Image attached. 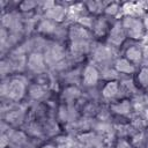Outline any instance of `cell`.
Segmentation results:
<instances>
[{
	"label": "cell",
	"instance_id": "obj_5",
	"mask_svg": "<svg viewBox=\"0 0 148 148\" xmlns=\"http://www.w3.org/2000/svg\"><path fill=\"white\" fill-rule=\"evenodd\" d=\"M102 73L96 64L87 62L80 72V82L86 88H95L101 83Z\"/></svg>",
	"mask_w": 148,
	"mask_h": 148
},
{
	"label": "cell",
	"instance_id": "obj_19",
	"mask_svg": "<svg viewBox=\"0 0 148 148\" xmlns=\"http://www.w3.org/2000/svg\"><path fill=\"white\" fill-rule=\"evenodd\" d=\"M120 12V3L119 2H108L104 9V15L109 18H114Z\"/></svg>",
	"mask_w": 148,
	"mask_h": 148
},
{
	"label": "cell",
	"instance_id": "obj_7",
	"mask_svg": "<svg viewBox=\"0 0 148 148\" xmlns=\"http://www.w3.org/2000/svg\"><path fill=\"white\" fill-rule=\"evenodd\" d=\"M112 22L111 18L106 17L105 15H101V16H97V17H92L91 18V23L89 25V29L91 30L92 32V36L94 38L96 39H104L106 38L110 29H111V25H112Z\"/></svg>",
	"mask_w": 148,
	"mask_h": 148
},
{
	"label": "cell",
	"instance_id": "obj_3",
	"mask_svg": "<svg viewBox=\"0 0 148 148\" xmlns=\"http://www.w3.org/2000/svg\"><path fill=\"white\" fill-rule=\"evenodd\" d=\"M119 20L125 30L127 39H131L133 42H139L143 39L147 32V27L145 24V21L141 17L127 14Z\"/></svg>",
	"mask_w": 148,
	"mask_h": 148
},
{
	"label": "cell",
	"instance_id": "obj_23",
	"mask_svg": "<svg viewBox=\"0 0 148 148\" xmlns=\"http://www.w3.org/2000/svg\"><path fill=\"white\" fill-rule=\"evenodd\" d=\"M7 148H10V147H7Z\"/></svg>",
	"mask_w": 148,
	"mask_h": 148
},
{
	"label": "cell",
	"instance_id": "obj_10",
	"mask_svg": "<svg viewBox=\"0 0 148 148\" xmlns=\"http://www.w3.org/2000/svg\"><path fill=\"white\" fill-rule=\"evenodd\" d=\"M67 16V9L60 3L57 2H50L49 6L44 9V17L49 18L58 24H61Z\"/></svg>",
	"mask_w": 148,
	"mask_h": 148
},
{
	"label": "cell",
	"instance_id": "obj_9",
	"mask_svg": "<svg viewBox=\"0 0 148 148\" xmlns=\"http://www.w3.org/2000/svg\"><path fill=\"white\" fill-rule=\"evenodd\" d=\"M109 110L117 117H128L133 111L132 102L128 97H120L109 104Z\"/></svg>",
	"mask_w": 148,
	"mask_h": 148
},
{
	"label": "cell",
	"instance_id": "obj_8",
	"mask_svg": "<svg viewBox=\"0 0 148 148\" xmlns=\"http://www.w3.org/2000/svg\"><path fill=\"white\" fill-rule=\"evenodd\" d=\"M121 92V82L117 79H109L101 86L99 95L103 101L105 102H113L118 98H120Z\"/></svg>",
	"mask_w": 148,
	"mask_h": 148
},
{
	"label": "cell",
	"instance_id": "obj_16",
	"mask_svg": "<svg viewBox=\"0 0 148 148\" xmlns=\"http://www.w3.org/2000/svg\"><path fill=\"white\" fill-rule=\"evenodd\" d=\"M106 3L108 2H102V1H88V2H84L83 6L92 17H97V16L104 15V9Z\"/></svg>",
	"mask_w": 148,
	"mask_h": 148
},
{
	"label": "cell",
	"instance_id": "obj_21",
	"mask_svg": "<svg viewBox=\"0 0 148 148\" xmlns=\"http://www.w3.org/2000/svg\"><path fill=\"white\" fill-rule=\"evenodd\" d=\"M38 148H58V146L53 142H45V143L40 145Z\"/></svg>",
	"mask_w": 148,
	"mask_h": 148
},
{
	"label": "cell",
	"instance_id": "obj_1",
	"mask_svg": "<svg viewBox=\"0 0 148 148\" xmlns=\"http://www.w3.org/2000/svg\"><path fill=\"white\" fill-rule=\"evenodd\" d=\"M68 52L74 58L83 57L91 52L92 40L95 39L89 27L75 22L67 28Z\"/></svg>",
	"mask_w": 148,
	"mask_h": 148
},
{
	"label": "cell",
	"instance_id": "obj_20",
	"mask_svg": "<svg viewBox=\"0 0 148 148\" xmlns=\"http://www.w3.org/2000/svg\"><path fill=\"white\" fill-rule=\"evenodd\" d=\"M114 148H136L131 140L126 139V138H118L116 143H114Z\"/></svg>",
	"mask_w": 148,
	"mask_h": 148
},
{
	"label": "cell",
	"instance_id": "obj_18",
	"mask_svg": "<svg viewBox=\"0 0 148 148\" xmlns=\"http://www.w3.org/2000/svg\"><path fill=\"white\" fill-rule=\"evenodd\" d=\"M39 7V3L36 1H30V0H24L17 3V10L21 13H31L36 10Z\"/></svg>",
	"mask_w": 148,
	"mask_h": 148
},
{
	"label": "cell",
	"instance_id": "obj_2",
	"mask_svg": "<svg viewBox=\"0 0 148 148\" xmlns=\"http://www.w3.org/2000/svg\"><path fill=\"white\" fill-rule=\"evenodd\" d=\"M29 82L22 74H14L8 76L7 83H2V95L13 103H20L28 97Z\"/></svg>",
	"mask_w": 148,
	"mask_h": 148
},
{
	"label": "cell",
	"instance_id": "obj_22",
	"mask_svg": "<svg viewBox=\"0 0 148 148\" xmlns=\"http://www.w3.org/2000/svg\"><path fill=\"white\" fill-rule=\"evenodd\" d=\"M145 148H148V139H147V142H146V147Z\"/></svg>",
	"mask_w": 148,
	"mask_h": 148
},
{
	"label": "cell",
	"instance_id": "obj_17",
	"mask_svg": "<svg viewBox=\"0 0 148 148\" xmlns=\"http://www.w3.org/2000/svg\"><path fill=\"white\" fill-rule=\"evenodd\" d=\"M46 92V86L38 83V82H32L29 84L28 89V97L35 101H38L45 96Z\"/></svg>",
	"mask_w": 148,
	"mask_h": 148
},
{
	"label": "cell",
	"instance_id": "obj_15",
	"mask_svg": "<svg viewBox=\"0 0 148 148\" xmlns=\"http://www.w3.org/2000/svg\"><path fill=\"white\" fill-rule=\"evenodd\" d=\"M79 97H80V89L76 86H74V84L67 86L66 88H64V90L61 92L62 103L66 104V105H71Z\"/></svg>",
	"mask_w": 148,
	"mask_h": 148
},
{
	"label": "cell",
	"instance_id": "obj_6",
	"mask_svg": "<svg viewBox=\"0 0 148 148\" xmlns=\"http://www.w3.org/2000/svg\"><path fill=\"white\" fill-rule=\"evenodd\" d=\"M127 40V36L125 34V30L120 23V20H114L112 22L111 29L105 38V43L108 46L110 47H114V49H119L121 47L125 42Z\"/></svg>",
	"mask_w": 148,
	"mask_h": 148
},
{
	"label": "cell",
	"instance_id": "obj_12",
	"mask_svg": "<svg viewBox=\"0 0 148 148\" xmlns=\"http://www.w3.org/2000/svg\"><path fill=\"white\" fill-rule=\"evenodd\" d=\"M59 25L60 24H58V23H56V22H53V21H51L49 18L43 17V18H40L37 22V24H36V31L40 36H43V37H52L60 29Z\"/></svg>",
	"mask_w": 148,
	"mask_h": 148
},
{
	"label": "cell",
	"instance_id": "obj_13",
	"mask_svg": "<svg viewBox=\"0 0 148 148\" xmlns=\"http://www.w3.org/2000/svg\"><path fill=\"white\" fill-rule=\"evenodd\" d=\"M112 67L116 73L121 74V75H127V76H133L138 69L135 65H133L131 61H128L125 57H118L112 64Z\"/></svg>",
	"mask_w": 148,
	"mask_h": 148
},
{
	"label": "cell",
	"instance_id": "obj_11",
	"mask_svg": "<svg viewBox=\"0 0 148 148\" xmlns=\"http://www.w3.org/2000/svg\"><path fill=\"white\" fill-rule=\"evenodd\" d=\"M123 57H125L128 61H131L136 67L142 65L143 61V50L138 44H131L124 49Z\"/></svg>",
	"mask_w": 148,
	"mask_h": 148
},
{
	"label": "cell",
	"instance_id": "obj_4",
	"mask_svg": "<svg viewBox=\"0 0 148 148\" xmlns=\"http://www.w3.org/2000/svg\"><path fill=\"white\" fill-rule=\"evenodd\" d=\"M47 61L45 58L44 52L34 50L27 54V61H25V69L35 75H43L47 71Z\"/></svg>",
	"mask_w": 148,
	"mask_h": 148
},
{
	"label": "cell",
	"instance_id": "obj_14",
	"mask_svg": "<svg viewBox=\"0 0 148 148\" xmlns=\"http://www.w3.org/2000/svg\"><path fill=\"white\" fill-rule=\"evenodd\" d=\"M133 82L138 89L148 91V66L141 65L138 67L135 74L133 75Z\"/></svg>",
	"mask_w": 148,
	"mask_h": 148
}]
</instances>
